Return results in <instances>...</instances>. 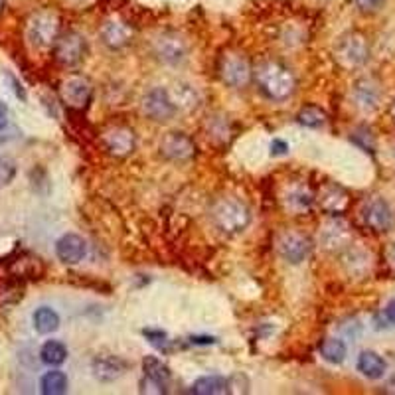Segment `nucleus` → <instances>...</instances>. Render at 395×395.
Instances as JSON below:
<instances>
[{"mask_svg": "<svg viewBox=\"0 0 395 395\" xmlns=\"http://www.w3.org/2000/svg\"><path fill=\"white\" fill-rule=\"evenodd\" d=\"M255 79L261 91L267 95L271 101H287L297 87L291 70L277 62L261 63L255 72Z\"/></svg>", "mask_w": 395, "mask_h": 395, "instance_id": "f257e3e1", "label": "nucleus"}, {"mask_svg": "<svg viewBox=\"0 0 395 395\" xmlns=\"http://www.w3.org/2000/svg\"><path fill=\"white\" fill-rule=\"evenodd\" d=\"M212 221L224 233H241L250 226L251 212L240 200L224 198L212 208Z\"/></svg>", "mask_w": 395, "mask_h": 395, "instance_id": "f03ea898", "label": "nucleus"}, {"mask_svg": "<svg viewBox=\"0 0 395 395\" xmlns=\"http://www.w3.org/2000/svg\"><path fill=\"white\" fill-rule=\"evenodd\" d=\"M60 38V18L53 12H36L26 24V40L36 50H48Z\"/></svg>", "mask_w": 395, "mask_h": 395, "instance_id": "7ed1b4c3", "label": "nucleus"}, {"mask_svg": "<svg viewBox=\"0 0 395 395\" xmlns=\"http://www.w3.org/2000/svg\"><path fill=\"white\" fill-rule=\"evenodd\" d=\"M362 221H364L365 228H370L375 233H385L394 228V209L389 208V204L384 198H370L362 206Z\"/></svg>", "mask_w": 395, "mask_h": 395, "instance_id": "20e7f679", "label": "nucleus"}, {"mask_svg": "<svg viewBox=\"0 0 395 395\" xmlns=\"http://www.w3.org/2000/svg\"><path fill=\"white\" fill-rule=\"evenodd\" d=\"M143 111L148 119H153L156 123H167L170 119H174V115L178 113L176 105L164 87H155L145 95Z\"/></svg>", "mask_w": 395, "mask_h": 395, "instance_id": "39448f33", "label": "nucleus"}, {"mask_svg": "<svg viewBox=\"0 0 395 395\" xmlns=\"http://www.w3.org/2000/svg\"><path fill=\"white\" fill-rule=\"evenodd\" d=\"M336 56L346 67H360L368 62L370 58V46L362 34L352 32L348 36H344L342 40L336 46Z\"/></svg>", "mask_w": 395, "mask_h": 395, "instance_id": "423d86ee", "label": "nucleus"}, {"mask_svg": "<svg viewBox=\"0 0 395 395\" xmlns=\"http://www.w3.org/2000/svg\"><path fill=\"white\" fill-rule=\"evenodd\" d=\"M219 75H221L224 84H228L233 89H241L251 82L253 70H251L250 62L240 53H226L219 63Z\"/></svg>", "mask_w": 395, "mask_h": 395, "instance_id": "0eeeda50", "label": "nucleus"}, {"mask_svg": "<svg viewBox=\"0 0 395 395\" xmlns=\"http://www.w3.org/2000/svg\"><path fill=\"white\" fill-rule=\"evenodd\" d=\"M277 251L287 263L299 265L304 259H309L312 251V241L299 231H285L277 240Z\"/></svg>", "mask_w": 395, "mask_h": 395, "instance_id": "6e6552de", "label": "nucleus"}, {"mask_svg": "<svg viewBox=\"0 0 395 395\" xmlns=\"http://www.w3.org/2000/svg\"><path fill=\"white\" fill-rule=\"evenodd\" d=\"M85 53H87V42L77 32H67L53 44V56L63 65H77L85 58Z\"/></svg>", "mask_w": 395, "mask_h": 395, "instance_id": "1a4fd4ad", "label": "nucleus"}, {"mask_svg": "<svg viewBox=\"0 0 395 395\" xmlns=\"http://www.w3.org/2000/svg\"><path fill=\"white\" fill-rule=\"evenodd\" d=\"M155 56L160 62L168 63V65L182 63L188 56L186 40H182L174 32L160 34L155 40Z\"/></svg>", "mask_w": 395, "mask_h": 395, "instance_id": "9d476101", "label": "nucleus"}, {"mask_svg": "<svg viewBox=\"0 0 395 395\" xmlns=\"http://www.w3.org/2000/svg\"><path fill=\"white\" fill-rule=\"evenodd\" d=\"M127 370H129V364L123 358L113 356V354H99L91 362V372L95 380L101 384H113L117 380H121L127 374Z\"/></svg>", "mask_w": 395, "mask_h": 395, "instance_id": "9b49d317", "label": "nucleus"}, {"mask_svg": "<svg viewBox=\"0 0 395 395\" xmlns=\"http://www.w3.org/2000/svg\"><path fill=\"white\" fill-rule=\"evenodd\" d=\"M160 155L174 162H186L196 155V145L184 133H168L160 141Z\"/></svg>", "mask_w": 395, "mask_h": 395, "instance_id": "f8f14e48", "label": "nucleus"}, {"mask_svg": "<svg viewBox=\"0 0 395 395\" xmlns=\"http://www.w3.org/2000/svg\"><path fill=\"white\" fill-rule=\"evenodd\" d=\"M62 93L63 103L73 109H84L87 107V103L91 101V95H93V87L91 84L84 79V77H70L62 84Z\"/></svg>", "mask_w": 395, "mask_h": 395, "instance_id": "ddd939ff", "label": "nucleus"}, {"mask_svg": "<svg viewBox=\"0 0 395 395\" xmlns=\"http://www.w3.org/2000/svg\"><path fill=\"white\" fill-rule=\"evenodd\" d=\"M85 253H87V243L77 233H63L56 241V255L65 265H77L79 261H84Z\"/></svg>", "mask_w": 395, "mask_h": 395, "instance_id": "4468645a", "label": "nucleus"}, {"mask_svg": "<svg viewBox=\"0 0 395 395\" xmlns=\"http://www.w3.org/2000/svg\"><path fill=\"white\" fill-rule=\"evenodd\" d=\"M105 148L109 150V155L117 156V158H123L129 156L136 146L135 133L127 127H115L109 133H105L103 136Z\"/></svg>", "mask_w": 395, "mask_h": 395, "instance_id": "2eb2a0df", "label": "nucleus"}, {"mask_svg": "<svg viewBox=\"0 0 395 395\" xmlns=\"http://www.w3.org/2000/svg\"><path fill=\"white\" fill-rule=\"evenodd\" d=\"M352 241V229L342 219H330L323 229V243L326 250L340 251Z\"/></svg>", "mask_w": 395, "mask_h": 395, "instance_id": "dca6fc26", "label": "nucleus"}, {"mask_svg": "<svg viewBox=\"0 0 395 395\" xmlns=\"http://www.w3.org/2000/svg\"><path fill=\"white\" fill-rule=\"evenodd\" d=\"M101 42L109 48V50H121L127 44L133 40V30L127 26L125 22L121 20H107L99 30Z\"/></svg>", "mask_w": 395, "mask_h": 395, "instance_id": "f3484780", "label": "nucleus"}, {"mask_svg": "<svg viewBox=\"0 0 395 395\" xmlns=\"http://www.w3.org/2000/svg\"><path fill=\"white\" fill-rule=\"evenodd\" d=\"M354 99L356 105L364 111H374L382 99V89L374 79H360L354 87Z\"/></svg>", "mask_w": 395, "mask_h": 395, "instance_id": "a211bd4d", "label": "nucleus"}, {"mask_svg": "<svg viewBox=\"0 0 395 395\" xmlns=\"http://www.w3.org/2000/svg\"><path fill=\"white\" fill-rule=\"evenodd\" d=\"M143 372H145L146 380L158 387V391H167L172 374H170V368L162 360H158L156 356H146L145 362H143Z\"/></svg>", "mask_w": 395, "mask_h": 395, "instance_id": "6ab92c4d", "label": "nucleus"}, {"mask_svg": "<svg viewBox=\"0 0 395 395\" xmlns=\"http://www.w3.org/2000/svg\"><path fill=\"white\" fill-rule=\"evenodd\" d=\"M168 93L172 97L178 111L190 113V111H196L202 103V97L198 93V89L190 84H176L172 89H168Z\"/></svg>", "mask_w": 395, "mask_h": 395, "instance_id": "aec40b11", "label": "nucleus"}, {"mask_svg": "<svg viewBox=\"0 0 395 395\" xmlns=\"http://www.w3.org/2000/svg\"><path fill=\"white\" fill-rule=\"evenodd\" d=\"M348 202H350L348 194L344 192L342 188L338 186H326L323 192L318 194V206H320L324 212L334 214V216L348 208Z\"/></svg>", "mask_w": 395, "mask_h": 395, "instance_id": "412c9836", "label": "nucleus"}, {"mask_svg": "<svg viewBox=\"0 0 395 395\" xmlns=\"http://www.w3.org/2000/svg\"><path fill=\"white\" fill-rule=\"evenodd\" d=\"M358 372L368 380H382L387 372V364L380 354L365 350L358 358Z\"/></svg>", "mask_w": 395, "mask_h": 395, "instance_id": "4be33fe9", "label": "nucleus"}, {"mask_svg": "<svg viewBox=\"0 0 395 395\" xmlns=\"http://www.w3.org/2000/svg\"><path fill=\"white\" fill-rule=\"evenodd\" d=\"M190 391L196 395L229 394V380L221 377V375H204V377H198Z\"/></svg>", "mask_w": 395, "mask_h": 395, "instance_id": "5701e85b", "label": "nucleus"}, {"mask_svg": "<svg viewBox=\"0 0 395 395\" xmlns=\"http://www.w3.org/2000/svg\"><path fill=\"white\" fill-rule=\"evenodd\" d=\"M32 320H34V328H36V332L38 334H52L60 328V316H58V312L53 311V309H50V306H40V309H36Z\"/></svg>", "mask_w": 395, "mask_h": 395, "instance_id": "b1692460", "label": "nucleus"}, {"mask_svg": "<svg viewBox=\"0 0 395 395\" xmlns=\"http://www.w3.org/2000/svg\"><path fill=\"white\" fill-rule=\"evenodd\" d=\"M67 375L60 370H52L40 380V391L44 395H62L67 391Z\"/></svg>", "mask_w": 395, "mask_h": 395, "instance_id": "393cba45", "label": "nucleus"}, {"mask_svg": "<svg viewBox=\"0 0 395 395\" xmlns=\"http://www.w3.org/2000/svg\"><path fill=\"white\" fill-rule=\"evenodd\" d=\"M40 358L46 365H62L67 360V348L60 340H48L40 350Z\"/></svg>", "mask_w": 395, "mask_h": 395, "instance_id": "a878e982", "label": "nucleus"}, {"mask_svg": "<svg viewBox=\"0 0 395 395\" xmlns=\"http://www.w3.org/2000/svg\"><path fill=\"white\" fill-rule=\"evenodd\" d=\"M320 354H323L324 360L330 362V364H342L346 360L348 348L340 338H326L320 346Z\"/></svg>", "mask_w": 395, "mask_h": 395, "instance_id": "bb28decb", "label": "nucleus"}, {"mask_svg": "<svg viewBox=\"0 0 395 395\" xmlns=\"http://www.w3.org/2000/svg\"><path fill=\"white\" fill-rule=\"evenodd\" d=\"M297 121L301 125L309 127V129H318V127H323L326 123V113H324L323 109L314 107V105H309V107H304V109L299 111Z\"/></svg>", "mask_w": 395, "mask_h": 395, "instance_id": "cd10ccee", "label": "nucleus"}, {"mask_svg": "<svg viewBox=\"0 0 395 395\" xmlns=\"http://www.w3.org/2000/svg\"><path fill=\"white\" fill-rule=\"evenodd\" d=\"M312 202H314V198L304 188H297V190L289 192V196H287V204L294 209H309Z\"/></svg>", "mask_w": 395, "mask_h": 395, "instance_id": "c85d7f7f", "label": "nucleus"}, {"mask_svg": "<svg viewBox=\"0 0 395 395\" xmlns=\"http://www.w3.org/2000/svg\"><path fill=\"white\" fill-rule=\"evenodd\" d=\"M16 176V167L14 162L8 158H2L0 156V186H8L12 180Z\"/></svg>", "mask_w": 395, "mask_h": 395, "instance_id": "c756f323", "label": "nucleus"}, {"mask_svg": "<svg viewBox=\"0 0 395 395\" xmlns=\"http://www.w3.org/2000/svg\"><path fill=\"white\" fill-rule=\"evenodd\" d=\"M145 338L148 340V342L153 344L155 348H158V350H167L168 348V336L162 330H145Z\"/></svg>", "mask_w": 395, "mask_h": 395, "instance_id": "7c9ffc66", "label": "nucleus"}, {"mask_svg": "<svg viewBox=\"0 0 395 395\" xmlns=\"http://www.w3.org/2000/svg\"><path fill=\"white\" fill-rule=\"evenodd\" d=\"M384 263L385 267H387V273L395 277V241L394 243H389L384 251Z\"/></svg>", "mask_w": 395, "mask_h": 395, "instance_id": "2f4dec72", "label": "nucleus"}, {"mask_svg": "<svg viewBox=\"0 0 395 395\" xmlns=\"http://www.w3.org/2000/svg\"><path fill=\"white\" fill-rule=\"evenodd\" d=\"M385 0H354V4L362 12H375L384 6Z\"/></svg>", "mask_w": 395, "mask_h": 395, "instance_id": "473e14b6", "label": "nucleus"}, {"mask_svg": "<svg viewBox=\"0 0 395 395\" xmlns=\"http://www.w3.org/2000/svg\"><path fill=\"white\" fill-rule=\"evenodd\" d=\"M289 153V145L281 141V138H275L271 143V156H285Z\"/></svg>", "mask_w": 395, "mask_h": 395, "instance_id": "72a5a7b5", "label": "nucleus"}, {"mask_svg": "<svg viewBox=\"0 0 395 395\" xmlns=\"http://www.w3.org/2000/svg\"><path fill=\"white\" fill-rule=\"evenodd\" d=\"M384 318H385V323L394 324L395 326V299H391V301L387 302V306H385V311H384Z\"/></svg>", "mask_w": 395, "mask_h": 395, "instance_id": "f704fd0d", "label": "nucleus"}, {"mask_svg": "<svg viewBox=\"0 0 395 395\" xmlns=\"http://www.w3.org/2000/svg\"><path fill=\"white\" fill-rule=\"evenodd\" d=\"M8 125V107L4 103H0V131Z\"/></svg>", "mask_w": 395, "mask_h": 395, "instance_id": "c9c22d12", "label": "nucleus"}, {"mask_svg": "<svg viewBox=\"0 0 395 395\" xmlns=\"http://www.w3.org/2000/svg\"><path fill=\"white\" fill-rule=\"evenodd\" d=\"M216 342V338H208V336H204V338H192V344H214Z\"/></svg>", "mask_w": 395, "mask_h": 395, "instance_id": "e433bc0d", "label": "nucleus"}, {"mask_svg": "<svg viewBox=\"0 0 395 395\" xmlns=\"http://www.w3.org/2000/svg\"><path fill=\"white\" fill-rule=\"evenodd\" d=\"M387 391H394L395 394V382H389V384H387Z\"/></svg>", "mask_w": 395, "mask_h": 395, "instance_id": "4c0bfd02", "label": "nucleus"}, {"mask_svg": "<svg viewBox=\"0 0 395 395\" xmlns=\"http://www.w3.org/2000/svg\"><path fill=\"white\" fill-rule=\"evenodd\" d=\"M391 115H394V121H395V103H394V107H391Z\"/></svg>", "mask_w": 395, "mask_h": 395, "instance_id": "58836bf2", "label": "nucleus"}, {"mask_svg": "<svg viewBox=\"0 0 395 395\" xmlns=\"http://www.w3.org/2000/svg\"><path fill=\"white\" fill-rule=\"evenodd\" d=\"M2 2H4V0H0V8H2Z\"/></svg>", "mask_w": 395, "mask_h": 395, "instance_id": "ea45409f", "label": "nucleus"}]
</instances>
